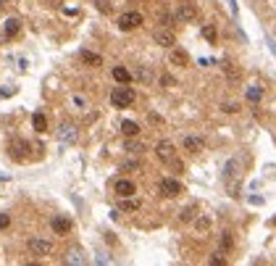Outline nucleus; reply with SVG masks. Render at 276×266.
<instances>
[{
	"instance_id": "13",
	"label": "nucleus",
	"mask_w": 276,
	"mask_h": 266,
	"mask_svg": "<svg viewBox=\"0 0 276 266\" xmlns=\"http://www.w3.org/2000/svg\"><path fill=\"white\" fill-rule=\"evenodd\" d=\"M184 148H187L189 150V153H200V150L205 148V142H203V137H192V134H189V137L187 140H184Z\"/></svg>"
},
{
	"instance_id": "15",
	"label": "nucleus",
	"mask_w": 276,
	"mask_h": 266,
	"mask_svg": "<svg viewBox=\"0 0 276 266\" xmlns=\"http://www.w3.org/2000/svg\"><path fill=\"white\" fill-rule=\"evenodd\" d=\"M66 264H87V258H84V253H82V250H68V253H66Z\"/></svg>"
},
{
	"instance_id": "30",
	"label": "nucleus",
	"mask_w": 276,
	"mask_h": 266,
	"mask_svg": "<svg viewBox=\"0 0 276 266\" xmlns=\"http://www.w3.org/2000/svg\"><path fill=\"white\" fill-rule=\"evenodd\" d=\"M211 264H216V266H224L226 261H224V256H221V253H216V256L211 258Z\"/></svg>"
},
{
	"instance_id": "1",
	"label": "nucleus",
	"mask_w": 276,
	"mask_h": 266,
	"mask_svg": "<svg viewBox=\"0 0 276 266\" xmlns=\"http://www.w3.org/2000/svg\"><path fill=\"white\" fill-rule=\"evenodd\" d=\"M111 103L116 105V108H129V105L134 103V90L132 87H116L111 93Z\"/></svg>"
},
{
	"instance_id": "29",
	"label": "nucleus",
	"mask_w": 276,
	"mask_h": 266,
	"mask_svg": "<svg viewBox=\"0 0 276 266\" xmlns=\"http://www.w3.org/2000/svg\"><path fill=\"white\" fill-rule=\"evenodd\" d=\"M97 8H100L103 13H108V11H111V5H108V0H97Z\"/></svg>"
},
{
	"instance_id": "26",
	"label": "nucleus",
	"mask_w": 276,
	"mask_h": 266,
	"mask_svg": "<svg viewBox=\"0 0 276 266\" xmlns=\"http://www.w3.org/2000/svg\"><path fill=\"white\" fill-rule=\"evenodd\" d=\"M192 216H195V208H184V211H182V219H184V222H192Z\"/></svg>"
},
{
	"instance_id": "6",
	"label": "nucleus",
	"mask_w": 276,
	"mask_h": 266,
	"mask_svg": "<svg viewBox=\"0 0 276 266\" xmlns=\"http://www.w3.org/2000/svg\"><path fill=\"white\" fill-rule=\"evenodd\" d=\"M155 153H158V158L160 161H171V158L176 156V148H174V142H168V140H163V142H158V148H155Z\"/></svg>"
},
{
	"instance_id": "31",
	"label": "nucleus",
	"mask_w": 276,
	"mask_h": 266,
	"mask_svg": "<svg viewBox=\"0 0 276 266\" xmlns=\"http://www.w3.org/2000/svg\"><path fill=\"white\" fill-rule=\"evenodd\" d=\"M13 93H16V87H3V90H0V98H8Z\"/></svg>"
},
{
	"instance_id": "16",
	"label": "nucleus",
	"mask_w": 276,
	"mask_h": 266,
	"mask_svg": "<svg viewBox=\"0 0 276 266\" xmlns=\"http://www.w3.org/2000/svg\"><path fill=\"white\" fill-rule=\"evenodd\" d=\"M82 61H84L87 66H100V64H103V58L97 56V53H90V50H82Z\"/></svg>"
},
{
	"instance_id": "4",
	"label": "nucleus",
	"mask_w": 276,
	"mask_h": 266,
	"mask_svg": "<svg viewBox=\"0 0 276 266\" xmlns=\"http://www.w3.org/2000/svg\"><path fill=\"white\" fill-rule=\"evenodd\" d=\"M182 182L179 179H174V177H168V179H163L160 182V193H163L166 198H176V195H182Z\"/></svg>"
},
{
	"instance_id": "17",
	"label": "nucleus",
	"mask_w": 276,
	"mask_h": 266,
	"mask_svg": "<svg viewBox=\"0 0 276 266\" xmlns=\"http://www.w3.org/2000/svg\"><path fill=\"white\" fill-rule=\"evenodd\" d=\"M140 206H142V203L140 200H137V198H132V195H129V198H124V200H121V211H140Z\"/></svg>"
},
{
	"instance_id": "9",
	"label": "nucleus",
	"mask_w": 276,
	"mask_h": 266,
	"mask_svg": "<svg viewBox=\"0 0 276 266\" xmlns=\"http://www.w3.org/2000/svg\"><path fill=\"white\" fill-rule=\"evenodd\" d=\"M153 37H155V42L163 45V48H168V50L174 48V32H168V29H155Z\"/></svg>"
},
{
	"instance_id": "14",
	"label": "nucleus",
	"mask_w": 276,
	"mask_h": 266,
	"mask_svg": "<svg viewBox=\"0 0 276 266\" xmlns=\"http://www.w3.org/2000/svg\"><path fill=\"white\" fill-rule=\"evenodd\" d=\"M113 79L121 82V85H126V82H132V71L124 69V66H116V69H113Z\"/></svg>"
},
{
	"instance_id": "19",
	"label": "nucleus",
	"mask_w": 276,
	"mask_h": 266,
	"mask_svg": "<svg viewBox=\"0 0 276 266\" xmlns=\"http://www.w3.org/2000/svg\"><path fill=\"white\" fill-rule=\"evenodd\" d=\"M19 29H21V21L19 19H8V21H5V37H16Z\"/></svg>"
},
{
	"instance_id": "34",
	"label": "nucleus",
	"mask_w": 276,
	"mask_h": 266,
	"mask_svg": "<svg viewBox=\"0 0 276 266\" xmlns=\"http://www.w3.org/2000/svg\"><path fill=\"white\" fill-rule=\"evenodd\" d=\"M5 3H8V0H0V8H3V5H5Z\"/></svg>"
},
{
	"instance_id": "20",
	"label": "nucleus",
	"mask_w": 276,
	"mask_h": 266,
	"mask_svg": "<svg viewBox=\"0 0 276 266\" xmlns=\"http://www.w3.org/2000/svg\"><path fill=\"white\" fill-rule=\"evenodd\" d=\"M121 132H124L126 137H137V132H140V127H137L134 121H121Z\"/></svg>"
},
{
	"instance_id": "5",
	"label": "nucleus",
	"mask_w": 276,
	"mask_h": 266,
	"mask_svg": "<svg viewBox=\"0 0 276 266\" xmlns=\"http://www.w3.org/2000/svg\"><path fill=\"white\" fill-rule=\"evenodd\" d=\"M29 253H32V256H50L53 253V245H50V242L48 240H29Z\"/></svg>"
},
{
	"instance_id": "25",
	"label": "nucleus",
	"mask_w": 276,
	"mask_h": 266,
	"mask_svg": "<svg viewBox=\"0 0 276 266\" xmlns=\"http://www.w3.org/2000/svg\"><path fill=\"white\" fill-rule=\"evenodd\" d=\"M221 245H224V250L232 248V234H229V232H224V237H221Z\"/></svg>"
},
{
	"instance_id": "11",
	"label": "nucleus",
	"mask_w": 276,
	"mask_h": 266,
	"mask_svg": "<svg viewBox=\"0 0 276 266\" xmlns=\"http://www.w3.org/2000/svg\"><path fill=\"white\" fill-rule=\"evenodd\" d=\"M27 148L29 145H27L24 140H13L11 142V156L16 158V161H24V158H27Z\"/></svg>"
},
{
	"instance_id": "12",
	"label": "nucleus",
	"mask_w": 276,
	"mask_h": 266,
	"mask_svg": "<svg viewBox=\"0 0 276 266\" xmlns=\"http://www.w3.org/2000/svg\"><path fill=\"white\" fill-rule=\"evenodd\" d=\"M58 140L61 142H74L76 140V127L74 124H63L58 129Z\"/></svg>"
},
{
	"instance_id": "10",
	"label": "nucleus",
	"mask_w": 276,
	"mask_h": 266,
	"mask_svg": "<svg viewBox=\"0 0 276 266\" xmlns=\"http://www.w3.org/2000/svg\"><path fill=\"white\" fill-rule=\"evenodd\" d=\"M168 61H171V66H187L189 64V56L182 48H171V53H168Z\"/></svg>"
},
{
	"instance_id": "32",
	"label": "nucleus",
	"mask_w": 276,
	"mask_h": 266,
	"mask_svg": "<svg viewBox=\"0 0 276 266\" xmlns=\"http://www.w3.org/2000/svg\"><path fill=\"white\" fill-rule=\"evenodd\" d=\"M224 111H226V113H234V111H240V108H237L234 103H224Z\"/></svg>"
},
{
	"instance_id": "28",
	"label": "nucleus",
	"mask_w": 276,
	"mask_h": 266,
	"mask_svg": "<svg viewBox=\"0 0 276 266\" xmlns=\"http://www.w3.org/2000/svg\"><path fill=\"white\" fill-rule=\"evenodd\" d=\"M8 224H11V216L8 214H0V230H5Z\"/></svg>"
},
{
	"instance_id": "7",
	"label": "nucleus",
	"mask_w": 276,
	"mask_h": 266,
	"mask_svg": "<svg viewBox=\"0 0 276 266\" xmlns=\"http://www.w3.org/2000/svg\"><path fill=\"white\" fill-rule=\"evenodd\" d=\"M113 190H116V195H119V198H129V195H134V193H137V187H134V182H132V179H119L116 185H113Z\"/></svg>"
},
{
	"instance_id": "27",
	"label": "nucleus",
	"mask_w": 276,
	"mask_h": 266,
	"mask_svg": "<svg viewBox=\"0 0 276 266\" xmlns=\"http://www.w3.org/2000/svg\"><path fill=\"white\" fill-rule=\"evenodd\" d=\"M126 150H129V153H137V150H142V145H140V142H132V140H129V142H126Z\"/></svg>"
},
{
	"instance_id": "24",
	"label": "nucleus",
	"mask_w": 276,
	"mask_h": 266,
	"mask_svg": "<svg viewBox=\"0 0 276 266\" xmlns=\"http://www.w3.org/2000/svg\"><path fill=\"white\" fill-rule=\"evenodd\" d=\"M137 77H140L142 82H150L153 79V74L148 71V69H145V66H142V69H137Z\"/></svg>"
},
{
	"instance_id": "2",
	"label": "nucleus",
	"mask_w": 276,
	"mask_h": 266,
	"mask_svg": "<svg viewBox=\"0 0 276 266\" xmlns=\"http://www.w3.org/2000/svg\"><path fill=\"white\" fill-rule=\"evenodd\" d=\"M140 24H142V13H137V11H126V13H121V19H119L121 32H132V29H137Z\"/></svg>"
},
{
	"instance_id": "21",
	"label": "nucleus",
	"mask_w": 276,
	"mask_h": 266,
	"mask_svg": "<svg viewBox=\"0 0 276 266\" xmlns=\"http://www.w3.org/2000/svg\"><path fill=\"white\" fill-rule=\"evenodd\" d=\"M245 95H247V100H250V103H258L260 98H263V90H260L258 85H250V87H247V93H245Z\"/></svg>"
},
{
	"instance_id": "22",
	"label": "nucleus",
	"mask_w": 276,
	"mask_h": 266,
	"mask_svg": "<svg viewBox=\"0 0 276 266\" xmlns=\"http://www.w3.org/2000/svg\"><path fill=\"white\" fill-rule=\"evenodd\" d=\"M203 37H205V40H208V42H216V27H213V24H205L203 27Z\"/></svg>"
},
{
	"instance_id": "33",
	"label": "nucleus",
	"mask_w": 276,
	"mask_h": 266,
	"mask_svg": "<svg viewBox=\"0 0 276 266\" xmlns=\"http://www.w3.org/2000/svg\"><path fill=\"white\" fill-rule=\"evenodd\" d=\"M148 119H150V124H160V116H155V113H150Z\"/></svg>"
},
{
	"instance_id": "18",
	"label": "nucleus",
	"mask_w": 276,
	"mask_h": 266,
	"mask_svg": "<svg viewBox=\"0 0 276 266\" xmlns=\"http://www.w3.org/2000/svg\"><path fill=\"white\" fill-rule=\"evenodd\" d=\"M32 127L37 132H48V119H45V113H34L32 116Z\"/></svg>"
},
{
	"instance_id": "23",
	"label": "nucleus",
	"mask_w": 276,
	"mask_h": 266,
	"mask_svg": "<svg viewBox=\"0 0 276 266\" xmlns=\"http://www.w3.org/2000/svg\"><path fill=\"white\" fill-rule=\"evenodd\" d=\"M168 166H171V171H174V174H182V171H184V164H182L176 156L171 158V161H168Z\"/></svg>"
},
{
	"instance_id": "3",
	"label": "nucleus",
	"mask_w": 276,
	"mask_h": 266,
	"mask_svg": "<svg viewBox=\"0 0 276 266\" xmlns=\"http://www.w3.org/2000/svg\"><path fill=\"white\" fill-rule=\"evenodd\" d=\"M197 16V8H195V3H179V8L174 11V19H179V21H192Z\"/></svg>"
},
{
	"instance_id": "8",
	"label": "nucleus",
	"mask_w": 276,
	"mask_h": 266,
	"mask_svg": "<svg viewBox=\"0 0 276 266\" xmlns=\"http://www.w3.org/2000/svg\"><path fill=\"white\" fill-rule=\"evenodd\" d=\"M50 227H53V232H56V234H68V232H71V219H66V216H53Z\"/></svg>"
}]
</instances>
